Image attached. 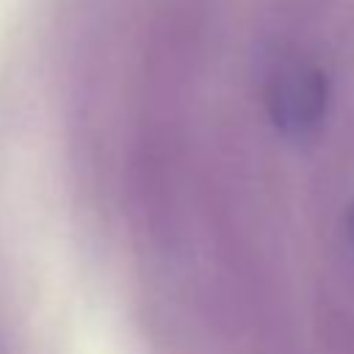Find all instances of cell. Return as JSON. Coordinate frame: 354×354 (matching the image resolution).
<instances>
[{
  "label": "cell",
  "instance_id": "obj_1",
  "mask_svg": "<svg viewBox=\"0 0 354 354\" xmlns=\"http://www.w3.org/2000/svg\"><path fill=\"white\" fill-rule=\"evenodd\" d=\"M266 108L282 136H310L326 108L324 75L304 61H282L266 83Z\"/></svg>",
  "mask_w": 354,
  "mask_h": 354
},
{
  "label": "cell",
  "instance_id": "obj_2",
  "mask_svg": "<svg viewBox=\"0 0 354 354\" xmlns=\"http://www.w3.org/2000/svg\"><path fill=\"white\" fill-rule=\"evenodd\" d=\"M346 232H348V241L354 246V205L348 207V216H346Z\"/></svg>",
  "mask_w": 354,
  "mask_h": 354
}]
</instances>
